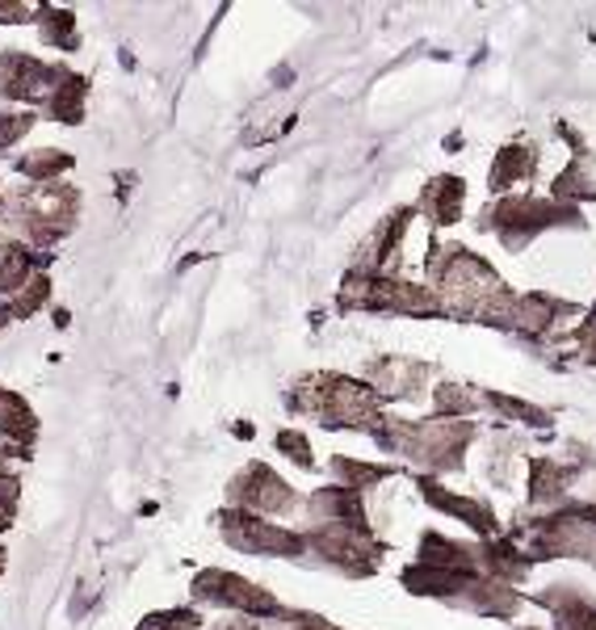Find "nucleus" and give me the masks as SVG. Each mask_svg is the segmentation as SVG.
Instances as JSON below:
<instances>
[{
  "mask_svg": "<svg viewBox=\"0 0 596 630\" xmlns=\"http://www.w3.org/2000/svg\"><path fill=\"white\" fill-rule=\"evenodd\" d=\"M39 433V416L30 412L18 391H0V437H13V442H34Z\"/></svg>",
  "mask_w": 596,
  "mask_h": 630,
  "instance_id": "nucleus-1",
  "label": "nucleus"
},
{
  "mask_svg": "<svg viewBox=\"0 0 596 630\" xmlns=\"http://www.w3.org/2000/svg\"><path fill=\"white\" fill-rule=\"evenodd\" d=\"M18 169L34 181H51L72 169V156H67V152H55V148H39V152H30V156L18 160Z\"/></svg>",
  "mask_w": 596,
  "mask_h": 630,
  "instance_id": "nucleus-2",
  "label": "nucleus"
},
{
  "mask_svg": "<svg viewBox=\"0 0 596 630\" xmlns=\"http://www.w3.org/2000/svg\"><path fill=\"white\" fill-rule=\"evenodd\" d=\"M46 294H51V282H46V278H34V282H25L22 298H13V303H9V315H13V319H25V315L43 312Z\"/></svg>",
  "mask_w": 596,
  "mask_h": 630,
  "instance_id": "nucleus-3",
  "label": "nucleus"
},
{
  "mask_svg": "<svg viewBox=\"0 0 596 630\" xmlns=\"http://www.w3.org/2000/svg\"><path fill=\"white\" fill-rule=\"evenodd\" d=\"M39 22H43V39L46 43H55V46H76V30H72V25H76V18H72V13H55V9H43V18H39Z\"/></svg>",
  "mask_w": 596,
  "mask_h": 630,
  "instance_id": "nucleus-4",
  "label": "nucleus"
},
{
  "mask_svg": "<svg viewBox=\"0 0 596 630\" xmlns=\"http://www.w3.org/2000/svg\"><path fill=\"white\" fill-rule=\"evenodd\" d=\"M34 127V113H0V148H9L13 139H22Z\"/></svg>",
  "mask_w": 596,
  "mask_h": 630,
  "instance_id": "nucleus-5",
  "label": "nucleus"
},
{
  "mask_svg": "<svg viewBox=\"0 0 596 630\" xmlns=\"http://www.w3.org/2000/svg\"><path fill=\"white\" fill-rule=\"evenodd\" d=\"M13 509H18V479H0V530L13 521Z\"/></svg>",
  "mask_w": 596,
  "mask_h": 630,
  "instance_id": "nucleus-6",
  "label": "nucleus"
},
{
  "mask_svg": "<svg viewBox=\"0 0 596 630\" xmlns=\"http://www.w3.org/2000/svg\"><path fill=\"white\" fill-rule=\"evenodd\" d=\"M189 622H194L189 613H155V618L143 622V630H181V627H189Z\"/></svg>",
  "mask_w": 596,
  "mask_h": 630,
  "instance_id": "nucleus-7",
  "label": "nucleus"
},
{
  "mask_svg": "<svg viewBox=\"0 0 596 630\" xmlns=\"http://www.w3.org/2000/svg\"><path fill=\"white\" fill-rule=\"evenodd\" d=\"M0 210H4V198H0Z\"/></svg>",
  "mask_w": 596,
  "mask_h": 630,
  "instance_id": "nucleus-8",
  "label": "nucleus"
}]
</instances>
